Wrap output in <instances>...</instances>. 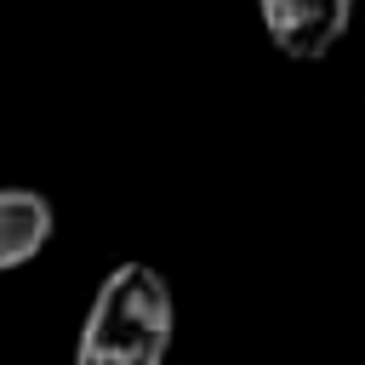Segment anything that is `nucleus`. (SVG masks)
<instances>
[{
  "label": "nucleus",
  "mask_w": 365,
  "mask_h": 365,
  "mask_svg": "<svg viewBox=\"0 0 365 365\" xmlns=\"http://www.w3.org/2000/svg\"><path fill=\"white\" fill-rule=\"evenodd\" d=\"M171 348V285L148 262H120L86 314L74 365H165Z\"/></svg>",
  "instance_id": "f257e3e1"
},
{
  "label": "nucleus",
  "mask_w": 365,
  "mask_h": 365,
  "mask_svg": "<svg viewBox=\"0 0 365 365\" xmlns=\"http://www.w3.org/2000/svg\"><path fill=\"white\" fill-rule=\"evenodd\" d=\"M354 17V0H262V23L285 57H325Z\"/></svg>",
  "instance_id": "f03ea898"
},
{
  "label": "nucleus",
  "mask_w": 365,
  "mask_h": 365,
  "mask_svg": "<svg viewBox=\"0 0 365 365\" xmlns=\"http://www.w3.org/2000/svg\"><path fill=\"white\" fill-rule=\"evenodd\" d=\"M51 240V205L34 188H0V274L40 257Z\"/></svg>",
  "instance_id": "7ed1b4c3"
}]
</instances>
